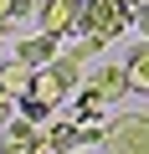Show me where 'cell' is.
<instances>
[{
  "label": "cell",
  "mask_w": 149,
  "mask_h": 154,
  "mask_svg": "<svg viewBox=\"0 0 149 154\" xmlns=\"http://www.w3.org/2000/svg\"><path fill=\"white\" fill-rule=\"evenodd\" d=\"M129 26H134V5H123V0H88V5H82V21H77V31L103 36V41L123 36ZM77 31H72V36H77Z\"/></svg>",
  "instance_id": "obj_1"
},
{
  "label": "cell",
  "mask_w": 149,
  "mask_h": 154,
  "mask_svg": "<svg viewBox=\"0 0 149 154\" xmlns=\"http://www.w3.org/2000/svg\"><path fill=\"white\" fill-rule=\"evenodd\" d=\"M98 154H149V113H118L108 123Z\"/></svg>",
  "instance_id": "obj_2"
},
{
  "label": "cell",
  "mask_w": 149,
  "mask_h": 154,
  "mask_svg": "<svg viewBox=\"0 0 149 154\" xmlns=\"http://www.w3.org/2000/svg\"><path fill=\"white\" fill-rule=\"evenodd\" d=\"M82 5H88V0H41V31H51V36L77 31V21H82Z\"/></svg>",
  "instance_id": "obj_3"
},
{
  "label": "cell",
  "mask_w": 149,
  "mask_h": 154,
  "mask_svg": "<svg viewBox=\"0 0 149 154\" xmlns=\"http://www.w3.org/2000/svg\"><path fill=\"white\" fill-rule=\"evenodd\" d=\"M0 154H41V123L16 118L5 134H0Z\"/></svg>",
  "instance_id": "obj_4"
},
{
  "label": "cell",
  "mask_w": 149,
  "mask_h": 154,
  "mask_svg": "<svg viewBox=\"0 0 149 154\" xmlns=\"http://www.w3.org/2000/svg\"><path fill=\"white\" fill-rule=\"evenodd\" d=\"M67 93H72V82H67V77L57 72V62H51V67H36V82H31V98H41V103H51V108H57V103H62Z\"/></svg>",
  "instance_id": "obj_5"
},
{
  "label": "cell",
  "mask_w": 149,
  "mask_h": 154,
  "mask_svg": "<svg viewBox=\"0 0 149 154\" xmlns=\"http://www.w3.org/2000/svg\"><path fill=\"white\" fill-rule=\"evenodd\" d=\"M57 41H62V36H51V31L26 36V41L16 46V57H21V62H31V67H51V62H57Z\"/></svg>",
  "instance_id": "obj_6"
},
{
  "label": "cell",
  "mask_w": 149,
  "mask_h": 154,
  "mask_svg": "<svg viewBox=\"0 0 149 154\" xmlns=\"http://www.w3.org/2000/svg\"><path fill=\"white\" fill-rule=\"evenodd\" d=\"M72 123H108V98L103 93H77V98H72V113H67Z\"/></svg>",
  "instance_id": "obj_7"
},
{
  "label": "cell",
  "mask_w": 149,
  "mask_h": 154,
  "mask_svg": "<svg viewBox=\"0 0 149 154\" xmlns=\"http://www.w3.org/2000/svg\"><path fill=\"white\" fill-rule=\"evenodd\" d=\"M88 88H93V93H103V98L113 103V98H123V93H129V72H123V67H98Z\"/></svg>",
  "instance_id": "obj_8"
},
{
  "label": "cell",
  "mask_w": 149,
  "mask_h": 154,
  "mask_svg": "<svg viewBox=\"0 0 149 154\" xmlns=\"http://www.w3.org/2000/svg\"><path fill=\"white\" fill-rule=\"evenodd\" d=\"M0 82H5L16 98H26V93H31V82H36V67L16 57V62H5V67H0Z\"/></svg>",
  "instance_id": "obj_9"
},
{
  "label": "cell",
  "mask_w": 149,
  "mask_h": 154,
  "mask_svg": "<svg viewBox=\"0 0 149 154\" xmlns=\"http://www.w3.org/2000/svg\"><path fill=\"white\" fill-rule=\"evenodd\" d=\"M123 72H129V88H134V93H149V41L129 51V62H123Z\"/></svg>",
  "instance_id": "obj_10"
},
{
  "label": "cell",
  "mask_w": 149,
  "mask_h": 154,
  "mask_svg": "<svg viewBox=\"0 0 149 154\" xmlns=\"http://www.w3.org/2000/svg\"><path fill=\"white\" fill-rule=\"evenodd\" d=\"M21 118L46 123V118H51V103H41V98H31V93H26V98H21Z\"/></svg>",
  "instance_id": "obj_11"
},
{
  "label": "cell",
  "mask_w": 149,
  "mask_h": 154,
  "mask_svg": "<svg viewBox=\"0 0 149 154\" xmlns=\"http://www.w3.org/2000/svg\"><path fill=\"white\" fill-rule=\"evenodd\" d=\"M21 16H36V0H16V11H11V21H21Z\"/></svg>",
  "instance_id": "obj_12"
},
{
  "label": "cell",
  "mask_w": 149,
  "mask_h": 154,
  "mask_svg": "<svg viewBox=\"0 0 149 154\" xmlns=\"http://www.w3.org/2000/svg\"><path fill=\"white\" fill-rule=\"evenodd\" d=\"M134 26H139V31H144V36H149V0H144V5H139V11H134Z\"/></svg>",
  "instance_id": "obj_13"
},
{
  "label": "cell",
  "mask_w": 149,
  "mask_h": 154,
  "mask_svg": "<svg viewBox=\"0 0 149 154\" xmlns=\"http://www.w3.org/2000/svg\"><path fill=\"white\" fill-rule=\"evenodd\" d=\"M5 113H11V88L0 82V118H5Z\"/></svg>",
  "instance_id": "obj_14"
},
{
  "label": "cell",
  "mask_w": 149,
  "mask_h": 154,
  "mask_svg": "<svg viewBox=\"0 0 149 154\" xmlns=\"http://www.w3.org/2000/svg\"><path fill=\"white\" fill-rule=\"evenodd\" d=\"M11 11H16V0H0V16H5V21H11Z\"/></svg>",
  "instance_id": "obj_15"
},
{
  "label": "cell",
  "mask_w": 149,
  "mask_h": 154,
  "mask_svg": "<svg viewBox=\"0 0 149 154\" xmlns=\"http://www.w3.org/2000/svg\"><path fill=\"white\" fill-rule=\"evenodd\" d=\"M0 36H5V16H0Z\"/></svg>",
  "instance_id": "obj_16"
}]
</instances>
